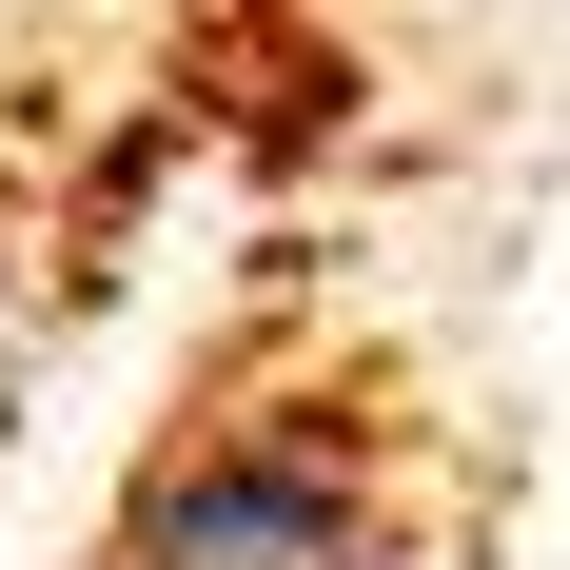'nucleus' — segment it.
I'll list each match as a JSON object with an SVG mask.
<instances>
[{"label":"nucleus","instance_id":"1","mask_svg":"<svg viewBox=\"0 0 570 570\" xmlns=\"http://www.w3.org/2000/svg\"><path fill=\"white\" fill-rule=\"evenodd\" d=\"M531 433L354 276L335 236L256 217L118 433L59 570H512Z\"/></svg>","mask_w":570,"mask_h":570},{"label":"nucleus","instance_id":"2","mask_svg":"<svg viewBox=\"0 0 570 570\" xmlns=\"http://www.w3.org/2000/svg\"><path fill=\"white\" fill-rule=\"evenodd\" d=\"M236 99H256V59L217 0H59L0 40V453L40 433L118 276L158 256L177 177L236 138Z\"/></svg>","mask_w":570,"mask_h":570}]
</instances>
